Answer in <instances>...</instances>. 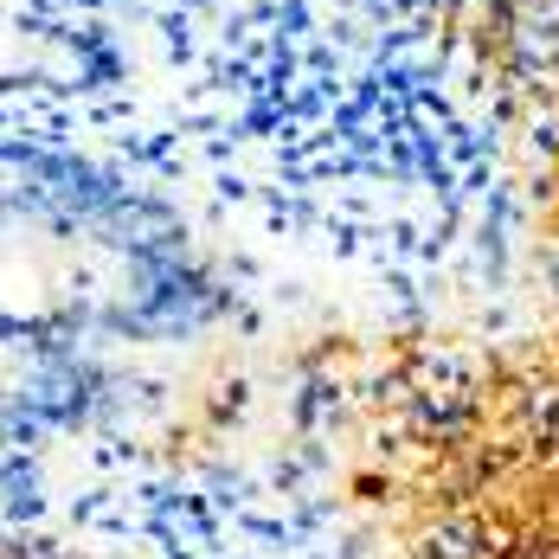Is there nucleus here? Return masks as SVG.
Segmentation results:
<instances>
[{"label":"nucleus","instance_id":"obj_1","mask_svg":"<svg viewBox=\"0 0 559 559\" xmlns=\"http://www.w3.org/2000/svg\"><path fill=\"white\" fill-rule=\"evenodd\" d=\"M231 316L219 271L180 238L168 206L7 200L0 322L46 341H180Z\"/></svg>","mask_w":559,"mask_h":559},{"label":"nucleus","instance_id":"obj_2","mask_svg":"<svg viewBox=\"0 0 559 559\" xmlns=\"http://www.w3.org/2000/svg\"><path fill=\"white\" fill-rule=\"evenodd\" d=\"M122 78H129V52L91 13L46 7V0H0V104L13 97L78 104L116 91Z\"/></svg>","mask_w":559,"mask_h":559},{"label":"nucleus","instance_id":"obj_3","mask_svg":"<svg viewBox=\"0 0 559 559\" xmlns=\"http://www.w3.org/2000/svg\"><path fill=\"white\" fill-rule=\"evenodd\" d=\"M110 405L116 373L97 360V347H71L0 322V444L91 431Z\"/></svg>","mask_w":559,"mask_h":559},{"label":"nucleus","instance_id":"obj_4","mask_svg":"<svg viewBox=\"0 0 559 559\" xmlns=\"http://www.w3.org/2000/svg\"><path fill=\"white\" fill-rule=\"evenodd\" d=\"M7 200H84V206H148V193L110 168L104 155H84L71 142L13 135L0 129V206Z\"/></svg>","mask_w":559,"mask_h":559},{"label":"nucleus","instance_id":"obj_5","mask_svg":"<svg viewBox=\"0 0 559 559\" xmlns=\"http://www.w3.org/2000/svg\"><path fill=\"white\" fill-rule=\"evenodd\" d=\"M39 502V483H33V469L20 463V456H0V534L20 521V514H33Z\"/></svg>","mask_w":559,"mask_h":559},{"label":"nucleus","instance_id":"obj_6","mask_svg":"<svg viewBox=\"0 0 559 559\" xmlns=\"http://www.w3.org/2000/svg\"><path fill=\"white\" fill-rule=\"evenodd\" d=\"M46 7H78L84 13V7H104V0H46Z\"/></svg>","mask_w":559,"mask_h":559}]
</instances>
